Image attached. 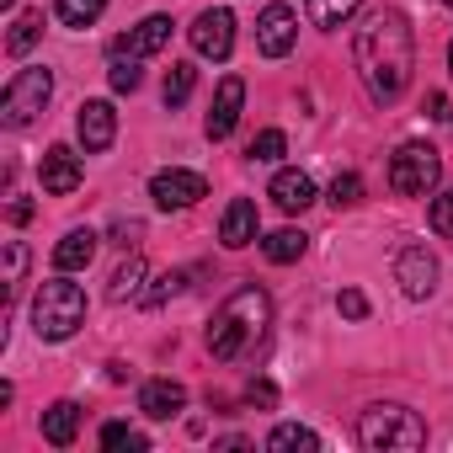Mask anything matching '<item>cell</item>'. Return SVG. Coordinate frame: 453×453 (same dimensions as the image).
<instances>
[{
  "label": "cell",
  "instance_id": "18",
  "mask_svg": "<svg viewBox=\"0 0 453 453\" xmlns=\"http://www.w3.org/2000/svg\"><path fill=\"white\" fill-rule=\"evenodd\" d=\"M96 246H102L96 230H70V235L54 246V267H59V273H81V267H91Z\"/></svg>",
  "mask_w": 453,
  "mask_h": 453
},
{
  "label": "cell",
  "instance_id": "9",
  "mask_svg": "<svg viewBox=\"0 0 453 453\" xmlns=\"http://www.w3.org/2000/svg\"><path fill=\"white\" fill-rule=\"evenodd\" d=\"M192 49H197L203 59H230V49H235V17L224 12V6L203 12V17L192 22Z\"/></svg>",
  "mask_w": 453,
  "mask_h": 453
},
{
  "label": "cell",
  "instance_id": "4",
  "mask_svg": "<svg viewBox=\"0 0 453 453\" xmlns=\"http://www.w3.org/2000/svg\"><path fill=\"white\" fill-rule=\"evenodd\" d=\"M81 326H86V288L70 283L65 273L49 278V283L38 288V299H33V331H38L43 342H70Z\"/></svg>",
  "mask_w": 453,
  "mask_h": 453
},
{
  "label": "cell",
  "instance_id": "29",
  "mask_svg": "<svg viewBox=\"0 0 453 453\" xmlns=\"http://www.w3.org/2000/svg\"><path fill=\"white\" fill-rule=\"evenodd\" d=\"M181 288H187V278H181V273H160V278H155V288H144L139 299H144L150 310H160V304H165V299H176Z\"/></svg>",
  "mask_w": 453,
  "mask_h": 453
},
{
  "label": "cell",
  "instance_id": "5",
  "mask_svg": "<svg viewBox=\"0 0 453 453\" xmlns=\"http://www.w3.org/2000/svg\"><path fill=\"white\" fill-rule=\"evenodd\" d=\"M437 181H442V155H437L432 144L411 139V144L395 150V160H389V187H395L400 197H426Z\"/></svg>",
  "mask_w": 453,
  "mask_h": 453
},
{
  "label": "cell",
  "instance_id": "33",
  "mask_svg": "<svg viewBox=\"0 0 453 453\" xmlns=\"http://www.w3.org/2000/svg\"><path fill=\"white\" fill-rule=\"evenodd\" d=\"M112 241H118L123 251L139 246V241H144V224H139V219H118V224H112Z\"/></svg>",
  "mask_w": 453,
  "mask_h": 453
},
{
  "label": "cell",
  "instance_id": "6",
  "mask_svg": "<svg viewBox=\"0 0 453 453\" xmlns=\"http://www.w3.org/2000/svg\"><path fill=\"white\" fill-rule=\"evenodd\" d=\"M49 96H54V75L49 70H17L12 86H6V96H0V123H6V128L38 123V112L49 107Z\"/></svg>",
  "mask_w": 453,
  "mask_h": 453
},
{
  "label": "cell",
  "instance_id": "14",
  "mask_svg": "<svg viewBox=\"0 0 453 453\" xmlns=\"http://www.w3.org/2000/svg\"><path fill=\"white\" fill-rule=\"evenodd\" d=\"M181 405H187V389H181L176 379H150V384L139 389V411H144L150 421H171V416H181Z\"/></svg>",
  "mask_w": 453,
  "mask_h": 453
},
{
  "label": "cell",
  "instance_id": "23",
  "mask_svg": "<svg viewBox=\"0 0 453 453\" xmlns=\"http://www.w3.org/2000/svg\"><path fill=\"white\" fill-rule=\"evenodd\" d=\"M38 38H43V12H22V17L12 22V38H6V54H12V59H22V54H27V49L38 43Z\"/></svg>",
  "mask_w": 453,
  "mask_h": 453
},
{
  "label": "cell",
  "instance_id": "39",
  "mask_svg": "<svg viewBox=\"0 0 453 453\" xmlns=\"http://www.w3.org/2000/svg\"><path fill=\"white\" fill-rule=\"evenodd\" d=\"M442 6H448V12H453V0H442Z\"/></svg>",
  "mask_w": 453,
  "mask_h": 453
},
{
  "label": "cell",
  "instance_id": "15",
  "mask_svg": "<svg viewBox=\"0 0 453 453\" xmlns=\"http://www.w3.org/2000/svg\"><path fill=\"white\" fill-rule=\"evenodd\" d=\"M219 241L230 246V251H241V246L257 241V203H251V197H235L230 208H224V219H219Z\"/></svg>",
  "mask_w": 453,
  "mask_h": 453
},
{
  "label": "cell",
  "instance_id": "10",
  "mask_svg": "<svg viewBox=\"0 0 453 453\" xmlns=\"http://www.w3.org/2000/svg\"><path fill=\"white\" fill-rule=\"evenodd\" d=\"M294 43H299V17L288 6H267L257 17V49L267 59H283V54H294Z\"/></svg>",
  "mask_w": 453,
  "mask_h": 453
},
{
  "label": "cell",
  "instance_id": "7",
  "mask_svg": "<svg viewBox=\"0 0 453 453\" xmlns=\"http://www.w3.org/2000/svg\"><path fill=\"white\" fill-rule=\"evenodd\" d=\"M150 197H155V208H192L197 197H208V181L197 176V171H181V165H171V171H155V181H150Z\"/></svg>",
  "mask_w": 453,
  "mask_h": 453
},
{
  "label": "cell",
  "instance_id": "12",
  "mask_svg": "<svg viewBox=\"0 0 453 453\" xmlns=\"http://www.w3.org/2000/svg\"><path fill=\"white\" fill-rule=\"evenodd\" d=\"M75 134H81L86 155H102V150L118 139V112H112V102H81V112H75Z\"/></svg>",
  "mask_w": 453,
  "mask_h": 453
},
{
  "label": "cell",
  "instance_id": "13",
  "mask_svg": "<svg viewBox=\"0 0 453 453\" xmlns=\"http://www.w3.org/2000/svg\"><path fill=\"white\" fill-rule=\"evenodd\" d=\"M38 176H43V192H49V197H70V192L86 181V171H81V155H75V150H65V144H54V150L43 155Z\"/></svg>",
  "mask_w": 453,
  "mask_h": 453
},
{
  "label": "cell",
  "instance_id": "37",
  "mask_svg": "<svg viewBox=\"0 0 453 453\" xmlns=\"http://www.w3.org/2000/svg\"><path fill=\"white\" fill-rule=\"evenodd\" d=\"M27 219H33V203H27V197H17V203H12V224H27Z\"/></svg>",
  "mask_w": 453,
  "mask_h": 453
},
{
  "label": "cell",
  "instance_id": "36",
  "mask_svg": "<svg viewBox=\"0 0 453 453\" xmlns=\"http://www.w3.org/2000/svg\"><path fill=\"white\" fill-rule=\"evenodd\" d=\"M246 400H251V405H273V400H278V389H273V384H251V389H246Z\"/></svg>",
  "mask_w": 453,
  "mask_h": 453
},
{
  "label": "cell",
  "instance_id": "22",
  "mask_svg": "<svg viewBox=\"0 0 453 453\" xmlns=\"http://www.w3.org/2000/svg\"><path fill=\"white\" fill-rule=\"evenodd\" d=\"M357 6H363V0H310V6H304V17L315 22V27H342V22H352L357 17Z\"/></svg>",
  "mask_w": 453,
  "mask_h": 453
},
{
  "label": "cell",
  "instance_id": "32",
  "mask_svg": "<svg viewBox=\"0 0 453 453\" xmlns=\"http://www.w3.org/2000/svg\"><path fill=\"white\" fill-rule=\"evenodd\" d=\"M357 197H363V181H357V176H352V171H347V176H336V181H331V203H336V208H352V203H357Z\"/></svg>",
  "mask_w": 453,
  "mask_h": 453
},
{
  "label": "cell",
  "instance_id": "16",
  "mask_svg": "<svg viewBox=\"0 0 453 453\" xmlns=\"http://www.w3.org/2000/svg\"><path fill=\"white\" fill-rule=\"evenodd\" d=\"M171 43V17H144L128 38H118L112 49H123V54H134V59H150V54H160Z\"/></svg>",
  "mask_w": 453,
  "mask_h": 453
},
{
  "label": "cell",
  "instance_id": "17",
  "mask_svg": "<svg viewBox=\"0 0 453 453\" xmlns=\"http://www.w3.org/2000/svg\"><path fill=\"white\" fill-rule=\"evenodd\" d=\"M267 197H273L283 213H304V208L315 203V181H310L304 171H278L273 187H267Z\"/></svg>",
  "mask_w": 453,
  "mask_h": 453
},
{
  "label": "cell",
  "instance_id": "34",
  "mask_svg": "<svg viewBox=\"0 0 453 453\" xmlns=\"http://www.w3.org/2000/svg\"><path fill=\"white\" fill-rule=\"evenodd\" d=\"M336 310H342L347 320H363V315H368V299H363L357 288H342V299H336Z\"/></svg>",
  "mask_w": 453,
  "mask_h": 453
},
{
  "label": "cell",
  "instance_id": "20",
  "mask_svg": "<svg viewBox=\"0 0 453 453\" xmlns=\"http://www.w3.org/2000/svg\"><path fill=\"white\" fill-rule=\"evenodd\" d=\"M144 257L139 251H128V262H118V273H112V283H107V299L112 304H123V299H139L144 288Z\"/></svg>",
  "mask_w": 453,
  "mask_h": 453
},
{
  "label": "cell",
  "instance_id": "19",
  "mask_svg": "<svg viewBox=\"0 0 453 453\" xmlns=\"http://www.w3.org/2000/svg\"><path fill=\"white\" fill-rule=\"evenodd\" d=\"M75 432H81V405H75V400H54V405L43 411V437H49L54 448H70Z\"/></svg>",
  "mask_w": 453,
  "mask_h": 453
},
{
  "label": "cell",
  "instance_id": "2",
  "mask_svg": "<svg viewBox=\"0 0 453 453\" xmlns=\"http://www.w3.org/2000/svg\"><path fill=\"white\" fill-rule=\"evenodd\" d=\"M267 326H273V299H267V288L246 283V288H235L230 299L213 310V320H208V352L219 363H241L246 352L262 347Z\"/></svg>",
  "mask_w": 453,
  "mask_h": 453
},
{
  "label": "cell",
  "instance_id": "1",
  "mask_svg": "<svg viewBox=\"0 0 453 453\" xmlns=\"http://www.w3.org/2000/svg\"><path fill=\"white\" fill-rule=\"evenodd\" d=\"M352 59H357V75L373 102H400L411 86V70H416V38H411L405 12H395V6L373 12L352 38Z\"/></svg>",
  "mask_w": 453,
  "mask_h": 453
},
{
  "label": "cell",
  "instance_id": "26",
  "mask_svg": "<svg viewBox=\"0 0 453 453\" xmlns=\"http://www.w3.org/2000/svg\"><path fill=\"white\" fill-rule=\"evenodd\" d=\"M107 81H112V91H139V59L134 54H123V49H112V70H107Z\"/></svg>",
  "mask_w": 453,
  "mask_h": 453
},
{
  "label": "cell",
  "instance_id": "31",
  "mask_svg": "<svg viewBox=\"0 0 453 453\" xmlns=\"http://www.w3.org/2000/svg\"><path fill=\"white\" fill-rule=\"evenodd\" d=\"M283 150H288V139H283L278 128H262V134L251 139V160H283Z\"/></svg>",
  "mask_w": 453,
  "mask_h": 453
},
{
  "label": "cell",
  "instance_id": "25",
  "mask_svg": "<svg viewBox=\"0 0 453 453\" xmlns=\"http://www.w3.org/2000/svg\"><path fill=\"white\" fill-rule=\"evenodd\" d=\"M267 448H273V453H294V448L315 453V448H320V437H315L310 426H299V421H283V426H278V432L267 437Z\"/></svg>",
  "mask_w": 453,
  "mask_h": 453
},
{
  "label": "cell",
  "instance_id": "35",
  "mask_svg": "<svg viewBox=\"0 0 453 453\" xmlns=\"http://www.w3.org/2000/svg\"><path fill=\"white\" fill-rule=\"evenodd\" d=\"M432 224H437V230H442V235H453V192L432 203Z\"/></svg>",
  "mask_w": 453,
  "mask_h": 453
},
{
  "label": "cell",
  "instance_id": "8",
  "mask_svg": "<svg viewBox=\"0 0 453 453\" xmlns=\"http://www.w3.org/2000/svg\"><path fill=\"white\" fill-rule=\"evenodd\" d=\"M395 283L405 288V299H432V288H437V257L426 246H405L395 257Z\"/></svg>",
  "mask_w": 453,
  "mask_h": 453
},
{
  "label": "cell",
  "instance_id": "24",
  "mask_svg": "<svg viewBox=\"0 0 453 453\" xmlns=\"http://www.w3.org/2000/svg\"><path fill=\"white\" fill-rule=\"evenodd\" d=\"M102 12H107V0H54L59 27H91Z\"/></svg>",
  "mask_w": 453,
  "mask_h": 453
},
{
  "label": "cell",
  "instance_id": "30",
  "mask_svg": "<svg viewBox=\"0 0 453 453\" xmlns=\"http://www.w3.org/2000/svg\"><path fill=\"white\" fill-rule=\"evenodd\" d=\"M27 278V246L22 241H6V294H17Z\"/></svg>",
  "mask_w": 453,
  "mask_h": 453
},
{
  "label": "cell",
  "instance_id": "27",
  "mask_svg": "<svg viewBox=\"0 0 453 453\" xmlns=\"http://www.w3.org/2000/svg\"><path fill=\"white\" fill-rule=\"evenodd\" d=\"M192 86H197V70L192 65H171V75H165V107H181L192 96Z\"/></svg>",
  "mask_w": 453,
  "mask_h": 453
},
{
  "label": "cell",
  "instance_id": "21",
  "mask_svg": "<svg viewBox=\"0 0 453 453\" xmlns=\"http://www.w3.org/2000/svg\"><path fill=\"white\" fill-rule=\"evenodd\" d=\"M262 251H267V262L288 267V262H299V257L310 251V235H304V230H278V235L262 241Z\"/></svg>",
  "mask_w": 453,
  "mask_h": 453
},
{
  "label": "cell",
  "instance_id": "3",
  "mask_svg": "<svg viewBox=\"0 0 453 453\" xmlns=\"http://www.w3.org/2000/svg\"><path fill=\"white\" fill-rule=\"evenodd\" d=\"M357 442L368 453H416L426 442V421L411 405H368L357 416Z\"/></svg>",
  "mask_w": 453,
  "mask_h": 453
},
{
  "label": "cell",
  "instance_id": "28",
  "mask_svg": "<svg viewBox=\"0 0 453 453\" xmlns=\"http://www.w3.org/2000/svg\"><path fill=\"white\" fill-rule=\"evenodd\" d=\"M102 448H134L139 453V448H150V437L139 426H128V421H107L102 426Z\"/></svg>",
  "mask_w": 453,
  "mask_h": 453
},
{
  "label": "cell",
  "instance_id": "38",
  "mask_svg": "<svg viewBox=\"0 0 453 453\" xmlns=\"http://www.w3.org/2000/svg\"><path fill=\"white\" fill-rule=\"evenodd\" d=\"M448 75H453V43H448Z\"/></svg>",
  "mask_w": 453,
  "mask_h": 453
},
{
  "label": "cell",
  "instance_id": "11",
  "mask_svg": "<svg viewBox=\"0 0 453 453\" xmlns=\"http://www.w3.org/2000/svg\"><path fill=\"white\" fill-rule=\"evenodd\" d=\"M241 107H246V81L241 75H224L219 81V96H213V112H208V139H230L235 123H241Z\"/></svg>",
  "mask_w": 453,
  "mask_h": 453
}]
</instances>
